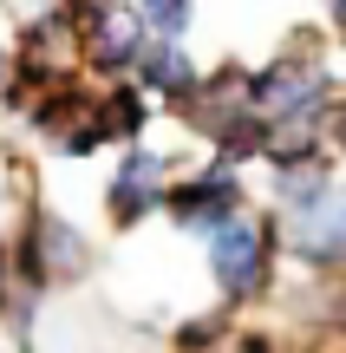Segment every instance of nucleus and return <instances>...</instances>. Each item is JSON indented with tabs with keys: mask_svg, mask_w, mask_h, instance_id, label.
I'll return each mask as SVG.
<instances>
[{
	"mask_svg": "<svg viewBox=\"0 0 346 353\" xmlns=\"http://www.w3.org/2000/svg\"><path fill=\"white\" fill-rule=\"evenodd\" d=\"M7 275L20 294H39V301L85 288L98 275V236L52 196H33L7 216Z\"/></svg>",
	"mask_w": 346,
	"mask_h": 353,
	"instance_id": "nucleus-1",
	"label": "nucleus"
},
{
	"mask_svg": "<svg viewBox=\"0 0 346 353\" xmlns=\"http://www.w3.org/2000/svg\"><path fill=\"white\" fill-rule=\"evenodd\" d=\"M334 92H340V79L327 65L321 26H294L261 65H248V105L261 112L268 131H327Z\"/></svg>",
	"mask_w": 346,
	"mask_h": 353,
	"instance_id": "nucleus-2",
	"label": "nucleus"
},
{
	"mask_svg": "<svg viewBox=\"0 0 346 353\" xmlns=\"http://www.w3.org/2000/svg\"><path fill=\"white\" fill-rule=\"evenodd\" d=\"M203 275L216 307L229 314H255L281 294V216L268 203H248L229 223H216L203 236Z\"/></svg>",
	"mask_w": 346,
	"mask_h": 353,
	"instance_id": "nucleus-3",
	"label": "nucleus"
},
{
	"mask_svg": "<svg viewBox=\"0 0 346 353\" xmlns=\"http://www.w3.org/2000/svg\"><path fill=\"white\" fill-rule=\"evenodd\" d=\"M105 157H111V170H105V183H98V223L111 229V236H138V229H151L157 210H164L170 176L190 164L183 151H170V144H157V138H138V144L105 151Z\"/></svg>",
	"mask_w": 346,
	"mask_h": 353,
	"instance_id": "nucleus-4",
	"label": "nucleus"
},
{
	"mask_svg": "<svg viewBox=\"0 0 346 353\" xmlns=\"http://www.w3.org/2000/svg\"><path fill=\"white\" fill-rule=\"evenodd\" d=\"M248 170L242 164H229V157H196V164H183L177 176H170V190H164V223L177 229V236H190V242H203L216 223H229L235 210H248Z\"/></svg>",
	"mask_w": 346,
	"mask_h": 353,
	"instance_id": "nucleus-5",
	"label": "nucleus"
},
{
	"mask_svg": "<svg viewBox=\"0 0 346 353\" xmlns=\"http://www.w3.org/2000/svg\"><path fill=\"white\" fill-rule=\"evenodd\" d=\"M281 262H294L307 281L346 275V176H334L307 210L281 216Z\"/></svg>",
	"mask_w": 346,
	"mask_h": 353,
	"instance_id": "nucleus-6",
	"label": "nucleus"
},
{
	"mask_svg": "<svg viewBox=\"0 0 346 353\" xmlns=\"http://www.w3.org/2000/svg\"><path fill=\"white\" fill-rule=\"evenodd\" d=\"M144 20L131 0H98V7H85L72 20V65L91 79V85H105V79H131V65H138L144 52Z\"/></svg>",
	"mask_w": 346,
	"mask_h": 353,
	"instance_id": "nucleus-7",
	"label": "nucleus"
},
{
	"mask_svg": "<svg viewBox=\"0 0 346 353\" xmlns=\"http://www.w3.org/2000/svg\"><path fill=\"white\" fill-rule=\"evenodd\" d=\"M183 138L203 144V157H229V164H261V144H268V125H261V112L248 99H209V92H196V105H183L177 112Z\"/></svg>",
	"mask_w": 346,
	"mask_h": 353,
	"instance_id": "nucleus-8",
	"label": "nucleus"
},
{
	"mask_svg": "<svg viewBox=\"0 0 346 353\" xmlns=\"http://www.w3.org/2000/svg\"><path fill=\"white\" fill-rule=\"evenodd\" d=\"M91 99H98V85H91V79L72 65V72H59L52 85H39L33 99L20 105V118H13V125H20L39 151H59V144L91 118Z\"/></svg>",
	"mask_w": 346,
	"mask_h": 353,
	"instance_id": "nucleus-9",
	"label": "nucleus"
},
{
	"mask_svg": "<svg viewBox=\"0 0 346 353\" xmlns=\"http://www.w3.org/2000/svg\"><path fill=\"white\" fill-rule=\"evenodd\" d=\"M131 79H138V92L164 118H177L183 105H196V92H203V59L190 52V39H144Z\"/></svg>",
	"mask_w": 346,
	"mask_h": 353,
	"instance_id": "nucleus-10",
	"label": "nucleus"
},
{
	"mask_svg": "<svg viewBox=\"0 0 346 353\" xmlns=\"http://www.w3.org/2000/svg\"><path fill=\"white\" fill-rule=\"evenodd\" d=\"M157 118H164V112H157V105L138 92V79H105L98 99H91V131H98L105 151H125V144L151 138Z\"/></svg>",
	"mask_w": 346,
	"mask_h": 353,
	"instance_id": "nucleus-11",
	"label": "nucleus"
},
{
	"mask_svg": "<svg viewBox=\"0 0 346 353\" xmlns=\"http://www.w3.org/2000/svg\"><path fill=\"white\" fill-rule=\"evenodd\" d=\"M334 176H340L334 151H327V157H301V164H274V170H268V210H274V216L307 210V203L321 196Z\"/></svg>",
	"mask_w": 346,
	"mask_h": 353,
	"instance_id": "nucleus-12",
	"label": "nucleus"
},
{
	"mask_svg": "<svg viewBox=\"0 0 346 353\" xmlns=\"http://www.w3.org/2000/svg\"><path fill=\"white\" fill-rule=\"evenodd\" d=\"M235 321L242 314H229V307H196V314L164 327V353H229Z\"/></svg>",
	"mask_w": 346,
	"mask_h": 353,
	"instance_id": "nucleus-13",
	"label": "nucleus"
},
{
	"mask_svg": "<svg viewBox=\"0 0 346 353\" xmlns=\"http://www.w3.org/2000/svg\"><path fill=\"white\" fill-rule=\"evenodd\" d=\"M151 39H190L196 26V0H131Z\"/></svg>",
	"mask_w": 346,
	"mask_h": 353,
	"instance_id": "nucleus-14",
	"label": "nucleus"
},
{
	"mask_svg": "<svg viewBox=\"0 0 346 353\" xmlns=\"http://www.w3.org/2000/svg\"><path fill=\"white\" fill-rule=\"evenodd\" d=\"M39 314H46V301H39V294H20V288H13L7 314H0V327H7L13 353H39Z\"/></svg>",
	"mask_w": 346,
	"mask_h": 353,
	"instance_id": "nucleus-15",
	"label": "nucleus"
},
{
	"mask_svg": "<svg viewBox=\"0 0 346 353\" xmlns=\"http://www.w3.org/2000/svg\"><path fill=\"white\" fill-rule=\"evenodd\" d=\"M327 151L346 157V85L334 92V112H327Z\"/></svg>",
	"mask_w": 346,
	"mask_h": 353,
	"instance_id": "nucleus-16",
	"label": "nucleus"
},
{
	"mask_svg": "<svg viewBox=\"0 0 346 353\" xmlns=\"http://www.w3.org/2000/svg\"><path fill=\"white\" fill-rule=\"evenodd\" d=\"M7 65H13V39L0 33V85H7Z\"/></svg>",
	"mask_w": 346,
	"mask_h": 353,
	"instance_id": "nucleus-17",
	"label": "nucleus"
},
{
	"mask_svg": "<svg viewBox=\"0 0 346 353\" xmlns=\"http://www.w3.org/2000/svg\"><path fill=\"white\" fill-rule=\"evenodd\" d=\"M321 13H327V20L340 26V20H346V0H321Z\"/></svg>",
	"mask_w": 346,
	"mask_h": 353,
	"instance_id": "nucleus-18",
	"label": "nucleus"
},
{
	"mask_svg": "<svg viewBox=\"0 0 346 353\" xmlns=\"http://www.w3.org/2000/svg\"><path fill=\"white\" fill-rule=\"evenodd\" d=\"M340 52H346V20H340Z\"/></svg>",
	"mask_w": 346,
	"mask_h": 353,
	"instance_id": "nucleus-19",
	"label": "nucleus"
},
{
	"mask_svg": "<svg viewBox=\"0 0 346 353\" xmlns=\"http://www.w3.org/2000/svg\"><path fill=\"white\" fill-rule=\"evenodd\" d=\"M340 353H346V334H340Z\"/></svg>",
	"mask_w": 346,
	"mask_h": 353,
	"instance_id": "nucleus-20",
	"label": "nucleus"
},
{
	"mask_svg": "<svg viewBox=\"0 0 346 353\" xmlns=\"http://www.w3.org/2000/svg\"><path fill=\"white\" fill-rule=\"evenodd\" d=\"M0 13H7V0H0Z\"/></svg>",
	"mask_w": 346,
	"mask_h": 353,
	"instance_id": "nucleus-21",
	"label": "nucleus"
}]
</instances>
